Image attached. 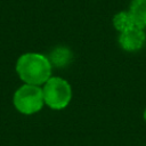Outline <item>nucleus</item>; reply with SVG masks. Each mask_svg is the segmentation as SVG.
Returning <instances> with one entry per match:
<instances>
[{
  "label": "nucleus",
  "instance_id": "4",
  "mask_svg": "<svg viewBox=\"0 0 146 146\" xmlns=\"http://www.w3.org/2000/svg\"><path fill=\"white\" fill-rule=\"evenodd\" d=\"M145 40H146V35H145L144 29L138 27L136 25L128 29L127 31L121 32L119 36L120 46L127 51L139 50L144 46Z\"/></svg>",
  "mask_w": 146,
  "mask_h": 146
},
{
  "label": "nucleus",
  "instance_id": "6",
  "mask_svg": "<svg viewBox=\"0 0 146 146\" xmlns=\"http://www.w3.org/2000/svg\"><path fill=\"white\" fill-rule=\"evenodd\" d=\"M71 58H72V54L67 48L57 47L51 51L49 60H50L51 65H55L57 67H63L70 63Z\"/></svg>",
  "mask_w": 146,
  "mask_h": 146
},
{
  "label": "nucleus",
  "instance_id": "1",
  "mask_svg": "<svg viewBox=\"0 0 146 146\" xmlns=\"http://www.w3.org/2000/svg\"><path fill=\"white\" fill-rule=\"evenodd\" d=\"M52 65L48 57L39 52L23 54L16 63V72L27 84L41 86L51 78Z\"/></svg>",
  "mask_w": 146,
  "mask_h": 146
},
{
  "label": "nucleus",
  "instance_id": "2",
  "mask_svg": "<svg viewBox=\"0 0 146 146\" xmlns=\"http://www.w3.org/2000/svg\"><path fill=\"white\" fill-rule=\"evenodd\" d=\"M44 104L52 110H63L72 100L70 83L59 76H51L42 87Z\"/></svg>",
  "mask_w": 146,
  "mask_h": 146
},
{
  "label": "nucleus",
  "instance_id": "8",
  "mask_svg": "<svg viewBox=\"0 0 146 146\" xmlns=\"http://www.w3.org/2000/svg\"><path fill=\"white\" fill-rule=\"evenodd\" d=\"M144 120L146 121V107H145V110H144Z\"/></svg>",
  "mask_w": 146,
  "mask_h": 146
},
{
  "label": "nucleus",
  "instance_id": "5",
  "mask_svg": "<svg viewBox=\"0 0 146 146\" xmlns=\"http://www.w3.org/2000/svg\"><path fill=\"white\" fill-rule=\"evenodd\" d=\"M128 11L136 26L146 27V0H131Z\"/></svg>",
  "mask_w": 146,
  "mask_h": 146
},
{
  "label": "nucleus",
  "instance_id": "3",
  "mask_svg": "<svg viewBox=\"0 0 146 146\" xmlns=\"http://www.w3.org/2000/svg\"><path fill=\"white\" fill-rule=\"evenodd\" d=\"M14 105L23 114L29 115L39 112L44 105L42 88L27 83L23 84L14 94Z\"/></svg>",
  "mask_w": 146,
  "mask_h": 146
},
{
  "label": "nucleus",
  "instance_id": "7",
  "mask_svg": "<svg viewBox=\"0 0 146 146\" xmlns=\"http://www.w3.org/2000/svg\"><path fill=\"white\" fill-rule=\"evenodd\" d=\"M113 25H114L115 30H117L120 33L135 26L129 11H120V13L115 14L113 17Z\"/></svg>",
  "mask_w": 146,
  "mask_h": 146
}]
</instances>
